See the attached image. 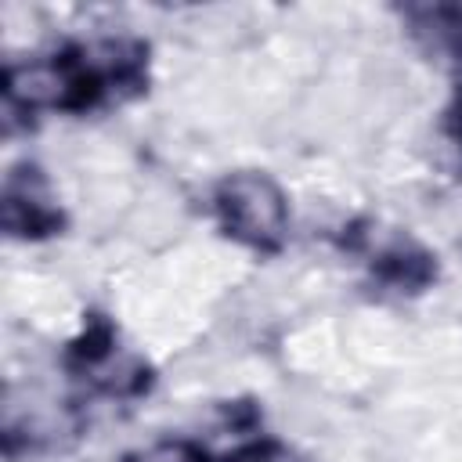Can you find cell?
<instances>
[{
    "instance_id": "1",
    "label": "cell",
    "mask_w": 462,
    "mask_h": 462,
    "mask_svg": "<svg viewBox=\"0 0 462 462\" xmlns=\"http://www.w3.org/2000/svg\"><path fill=\"white\" fill-rule=\"evenodd\" d=\"M148 90V43L137 36H94L4 69V130L47 112L87 116Z\"/></svg>"
},
{
    "instance_id": "2",
    "label": "cell",
    "mask_w": 462,
    "mask_h": 462,
    "mask_svg": "<svg viewBox=\"0 0 462 462\" xmlns=\"http://www.w3.org/2000/svg\"><path fill=\"white\" fill-rule=\"evenodd\" d=\"M209 209L217 227L253 253H282L289 238V199L267 173L238 170L220 177L209 191Z\"/></svg>"
},
{
    "instance_id": "3",
    "label": "cell",
    "mask_w": 462,
    "mask_h": 462,
    "mask_svg": "<svg viewBox=\"0 0 462 462\" xmlns=\"http://www.w3.org/2000/svg\"><path fill=\"white\" fill-rule=\"evenodd\" d=\"M343 249L357 253L379 289L397 296L426 292L437 282V260L404 231H383L379 224H350L343 227Z\"/></svg>"
},
{
    "instance_id": "4",
    "label": "cell",
    "mask_w": 462,
    "mask_h": 462,
    "mask_svg": "<svg viewBox=\"0 0 462 462\" xmlns=\"http://www.w3.org/2000/svg\"><path fill=\"white\" fill-rule=\"evenodd\" d=\"M0 224L7 238H22V242L61 235L65 213L51 191L47 173L36 162H22L7 170L0 188Z\"/></svg>"
},
{
    "instance_id": "5",
    "label": "cell",
    "mask_w": 462,
    "mask_h": 462,
    "mask_svg": "<svg viewBox=\"0 0 462 462\" xmlns=\"http://www.w3.org/2000/svg\"><path fill=\"white\" fill-rule=\"evenodd\" d=\"M401 18L430 54L462 65V4H404Z\"/></svg>"
},
{
    "instance_id": "6",
    "label": "cell",
    "mask_w": 462,
    "mask_h": 462,
    "mask_svg": "<svg viewBox=\"0 0 462 462\" xmlns=\"http://www.w3.org/2000/svg\"><path fill=\"white\" fill-rule=\"evenodd\" d=\"M199 462H303L289 444L274 440V437H256V440H242L224 455H213L209 448L199 444Z\"/></svg>"
},
{
    "instance_id": "7",
    "label": "cell",
    "mask_w": 462,
    "mask_h": 462,
    "mask_svg": "<svg viewBox=\"0 0 462 462\" xmlns=\"http://www.w3.org/2000/svg\"><path fill=\"white\" fill-rule=\"evenodd\" d=\"M440 134H444V141L455 152V162L462 170V83L451 90V101H448L444 119H440Z\"/></svg>"
}]
</instances>
